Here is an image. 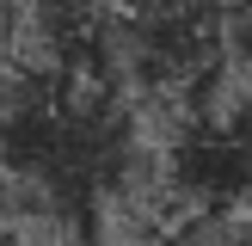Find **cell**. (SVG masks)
Here are the masks:
<instances>
[{
    "mask_svg": "<svg viewBox=\"0 0 252 246\" xmlns=\"http://www.w3.org/2000/svg\"><path fill=\"white\" fill-rule=\"evenodd\" d=\"M0 172L31 215L80 228L129 197L135 117L111 80L43 68L0 98Z\"/></svg>",
    "mask_w": 252,
    "mask_h": 246,
    "instance_id": "cell-1",
    "label": "cell"
},
{
    "mask_svg": "<svg viewBox=\"0 0 252 246\" xmlns=\"http://www.w3.org/2000/svg\"><path fill=\"white\" fill-rule=\"evenodd\" d=\"M228 0H117L105 37V80L185 98L228 62Z\"/></svg>",
    "mask_w": 252,
    "mask_h": 246,
    "instance_id": "cell-2",
    "label": "cell"
},
{
    "mask_svg": "<svg viewBox=\"0 0 252 246\" xmlns=\"http://www.w3.org/2000/svg\"><path fill=\"white\" fill-rule=\"evenodd\" d=\"M166 191L191 215H246L252 203V111H203L166 148Z\"/></svg>",
    "mask_w": 252,
    "mask_h": 246,
    "instance_id": "cell-3",
    "label": "cell"
},
{
    "mask_svg": "<svg viewBox=\"0 0 252 246\" xmlns=\"http://www.w3.org/2000/svg\"><path fill=\"white\" fill-rule=\"evenodd\" d=\"M221 31H228V62H240V68L252 74V0H228Z\"/></svg>",
    "mask_w": 252,
    "mask_h": 246,
    "instance_id": "cell-4",
    "label": "cell"
},
{
    "mask_svg": "<svg viewBox=\"0 0 252 246\" xmlns=\"http://www.w3.org/2000/svg\"><path fill=\"white\" fill-rule=\"evenodd\" d=\"M221 246H252V209L228 221V234H221Z\"/></svg>",
    "mask_w": 252,
    "mask_h": 246,
    "instance_id": "cell-5",
    "label": "cell"
}]
</instances>
